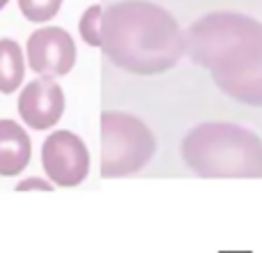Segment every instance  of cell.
Masks as SVG:
<instances>
[{"label": "cell", "instance_id": "9c48e42d", "mask_svg": "<svg viewBox=\"0 0 262 253\" xmlns=\"http://www.w3.org/2000/svg\"><path fill=\"white\" fill-rule=\"evenodd\" d=\"M214 83H216V88L223 95L232 97L235 101L262 109V60L239 74L216 76Z\"/></svg>", "mask_w": 262, "mask_h": 253}, {"label": "cell", "instance_id": "3957f363", "mask_svg": "<svg viewBox=\"0 0 262 253\" xmlns=\"http://www.w3.org/2000/svg\"><path fill=\"white\" fill-rule=\"evenodd\" d=\"M182 161L207 180L262 177V138L232 122H203L182 140Z\"/></svg>", "mask_w": 262, "mask_h": 253}, {"label": "cell", "instance_id": "277c9868", "mask_svg": "<svg viewBox=\"0 0 262 253\" xmlns=\"http://www.w3.org/2000/svg\"><path fill=\"white\" fill-rule=\"evenodd\" d=\"M157 152V140L140 118L124 111L101 113V177L118 180L143 171Z\"/></svg>", "mask_w": 262, "mask_h": 253}, {"label": "cell", "instance_id": "30bf717a", "mask_svg": "<svg viewBox=\"0 0 262 253\" xmlns=\"http://www.w3.org/2000/svg\"><path fill=\"white\" fill-rule=\"evenodd\" d=\"M26 76V60L14 39H0V92L12 95L21 88Z\"/></svg>", "mask_w": 262, "mask_h": 253}, {"label": "cell", "instance_id": "ba28073f", "mask_svg": "<svg viewBox=\"0 0 262 253\" xmlns=\"http://www.w3.org/2000/svg\"><path fill=\"white\" fill-rule=\"evenodd\" d=\"M32 143L28 131L14 120H0V175L14 177L30 163Z\"/></svg>", "mask_w": 262, "mask_h": 253}, {"label": "cell", "instance_id": "8fae6325", "mask_svg": "<svg viewBox=\"0 0 262 253\" xmlns=\"http://www.w3.org/2000/svg\"><path fill=\"white\" fill-rule=\"evenodd\" d=\"M62 0H18V9L21 14L32 23H44L58 16Z\"/></svg>", "mask_w": 262, "mask_h": 253}, {"label": "cell", "instance_id": "4fadbf2b", "mask_svg": "<svg viewBox=\"0 0 262 253\" xmlns=\"http://www.w3.org/2000/svg\"><path fill=\"white\" fill-rule=\"evenodd\" d=\"M16 189H18V191H26V189H51V184H46V182L37 180V177H30V180L21 182Z\"/></svg>", "mask_w": 262, "mask_h": 253}, {"label": "cell", "instance_id": "6da1fadb", "mask_svg": "<svg viewBox=\"0 0 262 253\" xmlns=\"http://www.w3.org/2000/svg\"><path fill=\"white\" fill-rule=\"evenodd\" d=\"M101 51L129 74L157 76L186 53V35L168 9L149 0H122L101 14Z\"/></svg>", "mask_w": 262, "mask_h": 253}, {"label": "cell", "instance_id": "8992f818", "mask_svg": "<svg viewBox=\"0 0 262 253\" xmlns=\"http://www.w3.org/2000/svg\"><path fill=\"white\" fill-rule=\"evenodd\" d=\"M28 65L39 78H53L64 76L76 65V44L74 37L64 28L49 26L39 28L28 37L26 46Z\"/></svg>", "mask_w": 262, "mask_h": 253}, {"label": "cell", "instance_id": "5b68a950", "mask_svg": "<svg viewBox=\"0 0 262 253\" xmlns=\"http://www.w3.org/2000/svg\"><path fill=\"white\" fill-rule=\"evenodd\" d=\"M41 166L53 184L78 186L90 173V152L81 136L58 129L41 145Z\"/></svg>", "mask_w": 262, "mask_h": 253}, {"label": "cell", "instance_id": "7a4b0ae2", "mask_svg": "<svg viewBox=\"0 0 262 253\" xmlns=\"http://www.w3.org/2000/svg\"><path fill=\"white\" fill-rule=\"evenodd\" d=\"M186 55L212 78L239 74L262 60V23L239 12H209L189 26Z\"/></svg>", "mask_w": 262, "mask_h": 253}, {"label": "cell", "instance_id": "7c38bea8", "mask_svg": "<svg viewBox=\"0 0 262 253\" xmlns=\"http://www.w3.org/2000/svg\"><path fill=\"white\" fill-rule=\"evenodd\" d=\"M101 5H92V7L85 9V14L81 16V23H78V30H81L85 44L90 46H101Z\"/></svg>", "mask_w": 262, "mask_h": 253}, {"label": "cell", "instance_id": "52a82bcc", "mask_svg": "<svg viewBox=\"0 0 262 253\" xmlns=\"http://www.w3.org/2000/svg\"><path fill=\"white\" fill-rule=\"evenodd\" d=\"M16 111L23 124L35 131L51 129L60 122L64 113V92L55 81L37 78L21 90L16 101Z\"/></svg>", "mask_w": 262, "mask_h": 253}, {"label": "cell", "instance_id": "5bb4252c", "mask_svg": "<svg viewBox=\"0 0 262 253\" xmlns=\"http://www.w3.org/2000/svg\"><path fill=\"white\" fill-rule=\"evenodd\" d=\"M7 3H9V0H0V9H3L5 5H7Z\"/></svg>", "mask_w": 262, "mask_h": 253}]
</instances>
